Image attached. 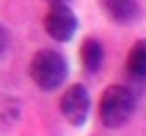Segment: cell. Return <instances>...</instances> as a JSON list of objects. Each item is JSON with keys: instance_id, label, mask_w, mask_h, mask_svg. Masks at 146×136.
<instances>
[{"instance_id": "6da1fadb", "label": "cell", "mask_w": 146, "mask_h": 136, "mask_svg": "<svg viewBox=\"0 0 146 136\" xmlns=\"http://www.w3.org/2000/svg\"><path fill=\"white\" fill-rule=\"evenodd\" d=\"M28 74L40 90L52 92V90L60 88L62 82L66 80L68 62L62 52H58L54 48H42L30 58Z\"/></svg>"}, {"instance_id": "7a4b0ae2", "label": "cell", "mask_w": 146, "mask_h": 136, "mask_svg": "<svg viewBox=\"0 0 146 136\" xmlns=\"http://www.w3.org/2000/svg\"><path fill=\"white\" fill-rule=\"evenodd\" d=\"M136 110V96L124 84H110L104 88L98 102V116L106 128L124 126Z\"/></svg>"}, {"instance_id": "3957f363", "label": "cell", "mask_w": 146, "mask_h": 136, "mask_svg": "<svg viewBox=\"0 0 146 136\" xmlns=\"http://www.w3.org/2000/svg\"><path fill=\"white\" fill-rule=\"evenodd\" d=\"M60 112L64 116V120L70 124V126H84V122L88 120V114H90V94H88V88L80 82L68 86L64 90V94L60 96Z\"/></svg>"}, {"instance_id": "277c9868", "label": "cell", "mask_w": 146, "mask_h": 136, "mask_svg": "<svg viewBox=\"0 0 146 136\" xmlns=\"http://www.w3.org/2000/svg\"><path fill=\"white\" fill-rule=\"evenodd\" d=\"M44 30L56 42H68L78 30V18L68 4H52L44 14Z\"/></svg>"}, {"instance_id": "5b68a950", "label": "cell", "mask_w": 146, "mask_h": 136, "mask_svg": "<svg viewBox=\"0 0 146 136\" xmlns=\"http://www.w3.org/2000/svg\"><path fill=\"white\" fill-rule=\"evenodd\" d=\"M100 6L104 14L118 24H130L140 18V4L136 0H100Z\"/></svg>"}, {"instance_id": "8992f818", "label": "cell", "mask_w": 146, "mask_h": 136, "mask_svg": "<svg viewBox=\"0 0 146 136\" xmlns=\"http://www.w3.org/2000/svg\"><path fill=\"white\" fill-rule=\"evenodd\" d=\"M80 60H82V66L86 72L94 74L102 68V62H104V48L100 44L98 38L94 36H86L80 44Z\"/></svg>"}, {"instance_id": "52a82bcc", "label": "cell", "mask_w": 146, "mask_h": 136, "mask_svg": "<svg viewBox=\"0 0 146 136\" xmlns=\"http://www.w3.org/2000/svg\"><path fill=\"white\" fill-rule=\"evenodd\" d=\"M126 70L132 78L146 80V38L136 40L126 56Z\"/></svg>"}, {"instance_id": "ba28073f", "label": "cell", "mask_w": 146, "mask_h": 136, "mask_svg": "<svg viewBox=\"0 0 146 136\" xmlns=\"http://www.w3.org/2000/svg\"><path fill=\"white\" fill-rule=\"evenodd\" d=\"M8 44H10V34H8V30H6L2 24H0V56L6 52Z\"/></svg>"}, {"instance_id": "9c48e42d", "label": "cell", "mask_w": 146, "mask_h": 136, "mask_svg": "<svg viewBox=\"0 0 146 136\" xmlns=\"http://www.w3.org/2000/svg\"><path fill=\"white\" fill-rule=\"evenodd\" d=\"M48 2H50V6H52V4H68L70 0H48Z\"/></svg>"}]
</instances>
